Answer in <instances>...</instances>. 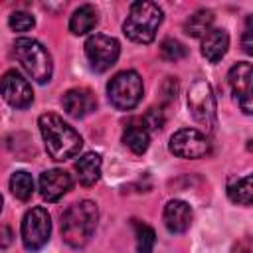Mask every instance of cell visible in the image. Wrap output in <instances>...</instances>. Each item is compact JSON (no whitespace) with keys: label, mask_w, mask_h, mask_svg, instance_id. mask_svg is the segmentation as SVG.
<instances>
[{"label":"cell","mask_w":253,"mask_h":253,"mask_svg":"<svg viewBox=\"0 0 253 253\" xmlns=\"http://www.w3.org/2000/svg\"><path fill=\"white\" fill-rule=\"evenodd\" d=\"M61 105H63L67 115H71L75 119H81V117L89 115L91 111H95L97 99H95L93 91H89L85 87H75V89H69L61 97Z\"/></svg>","instance_id":"cell-13"},{"label":"cell","mask_w":253,"mask_h":253,"mask_svg":"<svg viewBox=\"0 0 253 253\" xmlns=\"http://www.w3.org/2000/svg\"><path fill=\"white\" fill-rule=\"evenodd\" d=\"M38 125H40V132L43 136L45 150L53 160L61 162V160L73 158L81 150L83 138L61 117H57L53 113H43L38 119Z\"/></svg>","instance_id":"cell-1"},{"label":"cell","mask_w":253,"mask_h":253,"mask_svg":"<svg viewBox=\"0 0 253 253\" xmlns=\"http://www.w3.org/2000/svg\"><path fill=\"white\" fill-rule=\"evenodd\" d=\"M12 229L8 227V225H0V249H4V247H8L10 243H12Z\"/></svg>","instance_id":"cell-28"},{"label":"cell","mask_w":253,"mask_h":253,"mask_svg":"<svg viewBox=\"0 0 253 253\" xmlns=\"http://www.w3.org/2000/svg\"><path fill=\"white\" fill-rule=\"evenodd\" d=\"M229 47V36L221 28H211L204 38H202V55L210 63H217Z\"/></svg>","instance_id":"cell-15"},{"label":"cell","mask_w":253,"mask_h":253,"mask_svg":"<svg viewBox=\"0 0 253 253\" xmlns=\"http://www.w3.org/2000/svg\"><path fill=\"white\" fill-rule=\"evenodd\" d=\"M162 93H164V99L166 101H174L178 97V81L176 77H168L162 85Z\"/></svg>","instance_id":"cell-26"},{"label":"cell","mask_w":253,"mask_h":253,"mask_svg":"<svg viewBox=\"0 0 253 253\" xmlns=\"http://www.w3.org/2000/svg\"><path fill=\"white\" fill-rule=\"evenodd\" d=\"M243 49L245 53H253V42H251V18H247V26H245V32H243Z\"/></svg>","instance_id":"cell-27"},{"label":"cell","mask_w":253,"mask_h":253,"mask_svg":"<svg viewBox=\"0 0 253 253\" xmlns=\"http://www.w3.org/2000/svg\"><path fill=\"white\" fill-rule=\"evenodd\" d=\"M51 233V219L47 210L43 208H32L26 211L22 219V243L28 251H38L42 249Z\"/></svg>","instance_id":"cell-7"},{"label":"cell","mask_w":253,"mask_h":253,"mask_svg":"<svg viewBox=\"0 0 253 253\" xmlns=\"http://www.w3.org/2000/svg\"><path fill=\"white\" fill-rule=\"evenodd\" d=\"M192 223V208L182 200H170L164 208V225L172 233H184Z\"/></svg>","instance_id":"cell-14"},{"label":"cell","mask_w":253,"mask_h":253,"mask_svg":"<svg viewBox=\"0 0 253 253\" xmlns=\"http://www.w3.org/2000/svg\"><path fill=\"white\" fill-rule=\"evenodd\" d=\"M97 20H99V18H97L95 6L83 4V6H79V8L71 14L69 30H71V34H75V36H83V34L91 32V30L97 26Z\"/></svg>","instance_id":"cell-18"},{"label":"cell","mask_w":253,"mask_h":253,"mask_svg":"<svg viewBox=\"0 0 253 253\" xmlns=\"http://www.w3.org/2000/svg\"><path fill=\"white\" fill-rule=\"evenodd\" d=\"M0 210H2V196H0Z\"/></svg>","instance_id":"cell-29"},{"label":"cell","mask_w":253,"mask_h":253,"mask_svg":"<svg viewBox=\"0 0 253 253\" xmlns=\"http://www.w3.org/2000/svg\"><path fill=\"white\" fill-rule=\"evenodd\" d=\"M253 178L251 174L243 176V178H235L227 184V196L231 202L241 204V206H251L253 200V186H251Z\"/></svg>","instance_id":"cell-20"},{"label":"cell","mask_w":253,"mask_h":253,"mask_svg":"<svg viewBox=\"0 0 253 253\" xmlns=\"http://www.w3.org/2000/svg\"><path fill=\"white\" fill-rule=\"evenodd\" d=\"M75 172L83 186L97 184V180L101 176V156L97 152H87V154L79 156L75 162Z\"/></svg>","instance_id":"cell-17"},{"label":"cell","mask_w":253,"mask_h":253,"mask_svg":"<svg viewBox=\"0 0 253 253\" xmlns=\"http://www.w3.org/2000/svg\"><path fill=\"white\" fill-rule=\"evenodd\" d=\"M162 24V8L154 2H132L123 30L128 40L136 43H150Z\"/></svg>","instance_id":"cell-3"},{"label":"cell","mask_w":253,"mask_h":253,"mask_svg":"<svg viewBox=\"0 0 253 253\" xmlns=\"http://www.w3.org/2000/svg\"><path fill=\"white\" fill-rule=\"evenodd\" d=\"M99 210L91 200H81L69 206L61 215V237L69 247H83L97 225Z\"/></svg>","instance_id":"cell-2"},{"label":"cell","mask_w":253,"mask_h":253,"mask_svg":"<svg viewBox=\"0 0 253 253\" xmlns=\"http://www.w3.org/2000/svg\"><path fill=\"white\" fill-rule=\"evenodd\" d=\"M251 77H253V69L249 61H239L229 69L227 81L231 87V93L237 101V105L241 107V111L245 115L253 113L251 107Z\"/></svg>","instance_id":"cell-11"},{"label":"cell","mask_w":253,"mask_h":253,"mask_svg":"<svg viewBox=\"0 0 253 253\" xmlns=\"http://www.w3.org/2000/svg\"><path fill=\"white\" fill-rule=\"evenodd\" d=\"M140 121H142V125H144L146 128H150V130H160V128L164 126V113H162V109L152 107V109L146 111V115H144Z\"/></svg>","instance_id":"cell-25"},{"label":"cell","mask_w":253,"mask_h":253,"mask_svg":"<svg viewBox=\"0 0 253 253\" xmlns=\"http://www.w3.org/2000/svg\"><path fill=\"white\" fill-rule=\"evenodd\" d=\"M211 24H213V14L211 10H198L194 12L186 24H184V32L192 38H204L210 30H211Z\"/></svg>","instance_id":"cell-19"},{"label":"cell","mask_w":253,"mask_h":253,"mask_svg":"<svg viewBox=\"0 0 253 253\" xmlns=\"http://www.w3.org/2000/svg\"><path fill=\"white\" fill-rule=\"evenodd\" d=\"M10 28L14 32H28L32 26H34V16L28 14V12H14L8 20Z\"/></svg>","instance_id":"cell-24"},{"label":"cell","mask_w":253,"mask_h":253,"mask_svg":"<svg viewBox=\"0 0 253 253\" xmlns=\"http://www.w3.org/2000/svg\"><path fill=\"white\" fill-rule=\"evenodd\" d=\"M10 190L18 200H22V202L30 200L32 194H34V178H32V174L26 172V170L14 172L12 178H10Z\"/></svg>","instance_id":"cell-21"},{"label":"cell","mask_w":253,"mask_h":253,"mask_svg":"<svg viewBox=\"0 0 253 253\" xmlns=\"http://www.w3.org/2000/svg\"><path fill=\"white\" fill-rule=\"evenodd\" d=\"M123 142L134 152V154H142L146 152L148 144H150V134L148 128L142 125L140 119H134L126 125L125 132H123Z\"/></svg>","instance_id":"cell-16"},{"label":"cell","mask_w":253,"mask_h":253,"mask_svg":"<svg viewBox=\"0 0 253 253\" xmlns=\"http://www.w3.org/2000/svg\"><path fill=\"white\" fill-rule=\"evenodd\" d=\"M14 57L22 63L26 73L38 83H47L53 73L49 51L34 38H18L14 42Z\"/></svg>","instance_id":"cell-4"},{"label":"cell","mask_w":253,"mask_h":253,"mask_svg":"<svg viewBox=\"0 0 253 253\" xmlns=\"http://www.w3.org/2000/svg\"><path fill=\"white\" fill-rule=\"evenodd\" d=\"M121 53V43L105 34H93L85 42V55L95 71H107L111 69Z\"/></svg>","instance_id":"cell-8"},{"label":"cell","mask_w":253,"mask_h":253,"mask_svg":"<svg viewBox=\"0 0 253 253\" xmlns=\"http://www.w3.org/2000/svg\"><path fill=\"white\" fill-rule=\"evenodd\" d=\"M132 227H134V237H136V251L138 253H152L154 249V241H156V235H154V229L142 221H132Z\"/></svg>","instance_id":"cell-22"},{"label":"cell","mask_w":253,"mask_h":253,"mask_svg":"<svg viewBox=\"0 0 253 253\" xmlns=\"http://www.w3.org/2000/svg\"><path fill=\"white\" fill-rule=\"evenodd\" d=\"M142 89H144L142 87V79L132 69L117 73L107 85V93H109L111 105L121 109V111L134 109L142 99Z\"/></svg>","instance_id":"cell-5"},{"label":"cell","mask_w":253,"mask_h":253,"mask_svg":"<svg viewBox=\"0 0 253 253\" xmlns=\"http://www.w3.org/2000/svg\"><path fill=\"white\" fill-rule=\"evenodd\" d=\"M0 95L4 97V101L8 105H12L16 109H26L34 101V93H32V87H30L28 79H24V75L16 69H10L2 75Z\"/></svg>","instance_id":"cell-10"},{"label":"cell","mask_w":253,"mask_h":253,"mask_svg":"<svg viewBox=\"0 0 253 253\" xmlns=\"http://www.w3.org/2000/svg\"><path fill=\"white\" fill-rule=\"evenodd\" d=\"M160 55L166 59V61H178V59H184L188 55V49L184 43H180L178 40L174 38H166L162 43H160Z\"/></svg>","instance_id":"cell-23"},{"label":"cell","mask_w":253,"mask_h":253,"mask_svg":"<svg viewBox=\"0 0 253 253\" xmlns=\"http://www.w3.org/2000/svg\"><path fill=\"white\" fill-rule=\"evenodd\" d=\"M188 107L196 123H200L208 132L215 130V97L211 87L204 79H196L188 89Z\"/></svg>","instance_id":"cell-6"},{"label":"cell","mask_w":253,"mask_h":253,"mask_svg":"<svg viewBox=\"0 0 253 253\" xmlns=\"http://www.w3.org/2000/svg\"><path fill=\"white\" fill-rule=\"evenodd\" d=\"M71 186H73L71 176L59 168L45 170L40 176V192H42V198L47 202H57L63 194L71 190Z\"/></svg>","instance_id":"cell-12"},{"label":"cell","mask_w":253,"mask_h":253,"mask_svg":"<svg viewBox=\"0 0 253 253\" xmlns=\"http://www.w3.org/2000/svg\"><path fill=\"white\" fill-rule=\"evenodd\" d=\"M170 152L180 158H202L210 152V140L196 128H180L170 136Z\"/></svg>","instance_id":"cell-9"}]
</instances>
